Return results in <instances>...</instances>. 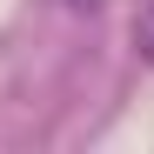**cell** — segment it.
<instances>
[{
  "instance_id": "1",
  "label": "cell",
  "mask_w": 154,
  "mask_h": 154,
  "mask_svg": "<svg viewBox=\"0 0 154 154\" xmlns=\"http://www.w3.org/2000/svg\"><path fill=\"white\" fill-rule=\"evenodd\" d=\"M134 54H141V60L154 67V0H147V7L134 14Z\"/></svg>"
}]
</instances>
